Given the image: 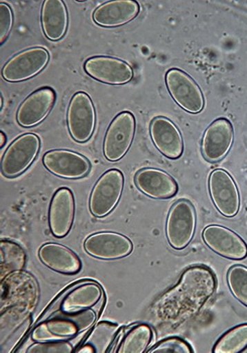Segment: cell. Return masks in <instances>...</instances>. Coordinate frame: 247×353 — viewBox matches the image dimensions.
<instances>
[{
  "instance_id": "obj_1",
  "label": "cell",
  "mask_w": 247,
  "mask_h": 353,
  "mask_svg": "<svg viewBox=\"0 0 247 353\" xmlns=\"http://www.w3.org/2000/svg\"><path fill=\"white\" fill-rule=\"evenodd\" d=\"M215 289L213 272L205 267L190 268L184 272L178 285L155 304V318L163 325H180L198 313Z\"/></svg>"
},
{
  "instance_id": "obj_2",
  "label": "cell",
  "mask_w": 247,
  "mask_h": 353,
  "mask_svg": "<svg viewBox=\"0 0 247 353\" xmlns=\"http://www.w3.org/2000/svg\"><path fill=\"white\" fill-rule=\"evenodd\" d=\"M96 318L97 315L92 309L78 312H61L41 322L32 331V337L38 342L66 341L93 326Z\"/></svg>"
},
{
  "instance_id": "obj_3",
  "label": "cell",
  "mask_w": 247,
  "mask_h": 353,
  "mask_svg": "<svg viewBox=\"0 0 247 353\" xmlns=\"http://www.w3.org/2000/svg\"><path fill=\"white\" fill-rule=\"evenodd\" d=\"M196 211L191 202L180 200L172 205L167 219L166 234L174 250H183L193 239L196 230Z\"/></svg>"
},
{
  "instance_id": "obj_4",
  "label": "cell",
  "mask_w": 247,
  "mask_h": 353,
  "mask_svg": "<svg viewBox=\"0 0 247 353\" xmlns=\"http://www.w3.org/2000/svg\"><path fill=\"white\" fill-rule=\"evenodd\" d=\"M103 298V290L99 285L91 281L80 282L72 285L55 301L41 320L48 319L52 313L78 312L93 308Z\"/></svg>"
},
{
  "instance_id": "obj_5",
  "label": "cell",
  "mask_w": 247,
  "mask_h": 353,
  "mask_svg": "<svg viewBox=\"0 0 247 353\" xmlns=\"http://www.w3.org/2000/svg\"><path fill=\"white\" fill-rule=\"evenodd\" d=\"M135 134V119L132 113H119L107 128L103 141V154L109 162L121 160L132 145Z\"/></svg>"
},
{
  "instance_id": "obj_6",
  "label": "cell",
  "mask_w": 247,
  "mask_h": 353,
  "mask_svg": "<svg viewBox=\"0 0 247 353\" xmlns=\"http://www.w3.org/2000/svg\"><path fill=\"white\" fill-rule=\"evenodd\" d=\"M124 176L119 170L113 169L105 172L92 190V214L98 218L108 215L117 207L124 192Z\"/></svg>"
},
{
  "instance_id": "obj_7",
  "label": "cell",
  "mask_w": 247,
  "mask_h": 353,
  "mask_svg": "<svg viewBox=\"0 0 247 353\" xmlns=\"http://www.w3.org/2000/svg\"><path fill=\"white\" fill-rule=\"evenodd\" d=\"M41 141L34 134L17 137L2 157L1 171L4 176L13 178L21 175L38 156Z\"/></svg>"
},
{
  "instance_id": "obj_8",
  "label": "cell",
  "mask_w": 247,
  "mask_h": 353,
  "mask_svg": "<svg viewBox=\"0 0 247 353\" xmlns=\"http://www.w3.org/2000/svg\"><path fill=\"white\" fill-rule=\"evenodd\" d=\"M166 85L172 99L184 110L197 114L204 108V96L200 87L182 70L168 71Z\"/></svg>"
},
{
  "instance_id": "obj_9",
  "label": "cell",
  "mask_w": 247,
  "mask_h": 353,
  "mask_svg": "<svg viewBox=\"0 0 247 353\" xmlns=\"http://www.w3.org/2000/svg\"><path fill=\"white\" fill-rule=\"evenodd\" d=\"M49 60L50 54L45 48L25 50L4 65L2 77L8 82L26 81L43 71Z\"/></svg>"
},
{
  "instance_id": "obj_10",
  "label": "cell",
  "mask_w": 247,
  "mask_h": 353,
  "mask_svg": "<svg viewBox=\"0 0 247 353\" xmlns=\"http://www.w3.org/2000/svg\"><path fill=\"white\" fill-rule=\"evenodd\" d=\"M68 128L70 134L78 143L90 139L95 130L96 114L90 96L78 92L73 96L68 109Z\"/></svg>"
},
{
  "instance_id": "obj_11",
  "label": "cell",
  "mask_w": 247,
  "mask_h": 353,
  "mask_svg": "<svg viewBox=\"0 0 247 353\" xmlns=\"http://www.w3.org/2000/svg\"><path fill=\"white\" fill-rule=\"evenodd\" d=\"M209 192L217 210L225 217H235L240 208V196L233 176L216 169L209 176Z\"/></svg>"
},
{
  "instance_id": "obj_12",
  "label": "cell",
  "mask_w": 247,
  "mask_h": 353,
  "mask_svg": "<svg viewBox=\"0 0 247 353\" xmlns=\"http://www.w3.org/2000/svg\"><path fill=\"white\" fill-rule=\"evenodd\" d=\"M84 248L93 258L113 261L130 256L132 243L128 237L117 232H98L85 241Z\"/></svg>"
},
{
  "instance_id": "obj_13",
  "label": "cell",
  "mask_w": 247,
  "mask_h": 353,
  "mask_svg": "<svg viewBox=\"0 0 247 353\" xmlns=\"http://www.w3.org/2000/svg\"><path fill=\"white\" fill-rule=\"evenodd\" d=\"M85 71L93 79L111 85H124L133 78L132 68L112 57H93L85 62Z\"/></svg>"
},
{
  "instance_id": "obj_14",
  "label": "cell",
  "mask_w": 247,
  "mask_h": 353,
  "mask_svg": "<svg viewBox=\"0 0 247 353\" xmlns=\"http://www.w3.org/2000/svg\"><path fill=\"white\" fill-rule=\"evenodd\" d=\"M43 165L55 176L65 179H80L89 173L90 162L82 154L66 150L48 152L43 158Z\"/></svg>"
},
{
  "instance_id": "obj_15",
  "label": "cell",
  "mask_w": 247,
  "mask_h": 353,
  "mask_svg": "<svg viewBox=\"0 0 247 353\" xmlns=\"http://www.w3.org/2000/svg\"><path fill=\"white\" fill-rule=\"evenodd\" d=\"M205 243L215 254L229 259H244L247 245L235 231L221 225H209L203 231Z\"/></svg>"
},
{
  "instance_id": "obj_16",
  "label": "cell",
  "mask_w": 247,
  "mask_h": 353,
  "mask_svg": "<svg viewBox=\"0 0 247 353\" xmlns=\"http://www.w3.org/2000/svg\"><path fill=\"white\" fill-rule=\"evenodd\" d=\"M235 132L233 124L225 119H218L210 124L202 139V152L208 162L223 160L233 145Z\"/></svg>"
},
{
  "instance_id": "obj_17",
  "label": "cell",
  "mask_w": 247,
  "mask_h": 353,
  "mask_svg": "<svg viewBox=\"0 0 247 353\" xmlns=\"http://www.w3.org/2000/svg\"><path fill=\"white\" fill-rule=\"evenodd\" d=\"M75 215V201L72 191L61 188L55 193L49 210V225L58 239L65 237L71 230Z\"/></svg>"
},
{
  "instance_id": "obj_18",
  "label": "cell",
  "mask_w": 247,
  "mask_h": 353,
  "mask_svg": "<svg viewBox=\"0 0 247 353\" xmlns=\"http://www.w3.org/2000/svg\"><path fill=\"white\" fill-rule=\"evenodd\" d=\"M56 94L51 88L39 89L26 98L19 106L17 119L23 128H32L41 123L49 115L54 106Z\"/></svg>"
},
{
  "instance_id": "obj_19",
  "label": "cell",
  "mask_w": 247,
  "mask_h": 353,
  "mask_svg": "<svg viewBox=\"0 0 247 353\" xmlns=\"http://www.w3.org/2000/svg\"><path fill=\"white\" fill-rule=\"evenodd\" d=\"M150 137L164 156L177 160L184 152L183 137L176 125L166 117H157L150 123Z\"/></svg>"
},
{
  "instance_id": "obj_20",
  "label": "cell",
  "mask_w": 247,
  "mask_h": 353,
  "mask_svg": "<svg viewBox=\"0 0 247 353\" xmlns=\"http://www.w3.org/2000/svg\"><path fill=\"white\" fill-rule=\"evenodd\" d=\"M135 181L139 190L154 199H170L178 192L176 181L166 172L154 168L137 172Z\"/></svg>"
},
{
  "instance_id": "obj_21",
  "label": "cell",
  "mask_w": 247,
  "mask_h": 353,
  "mask_svg": "<svg viewBox=\"0 0 247 353\" xmlns=\"http://www.w3.org/2000/svg\"><path fill=\"white\" fill-rule=\"evenodd\" d=\"M139 10V4L135 0H113L96 8L93 21L104 28L121 27L133 21Z\"/></svg>"
},
{
  "instance_id": "obj_22",
  "label": "cell",
  "mask_w": 247,
  "mask_h": 353,
  "mask_svg": "<svg viewBox=\"0 0 247 353\" xmlns=\"http://www.w3.org/2000/svg\"><path fill=\"white\" fill-rule=\"evenodd\" d=\"M39 256L46 267L60 274H77L82 265L75 252L58 243H47L41 246Z\"/></svg>"
},
{
  "instance_id": "obj_23",
  "label": "cell",
  "mask_w": 247,
  "mask_h": 353,
  "mask_svg": "<svg viewBox=\"0 0 247 353\" xmlns=\"http://www.w3.org/2000/svg\"><path fill=\"white\" fill-rule=\"evenodd\" d=\"M41 27L50 41H60L68 28V12L62 0H46L41 8Z\"/></svg>"
},
{
  "instance_id": "obj_24",
  "label": "cell",
  "mask_w": 247,
  "mask_h": 353,
  "mask_svg": "<svg viewBox=\"0 0 247 353\" xmlns=\"http://www.w3.org/2000/svg\"><path fill=\"white\" fill-rule=\"evenodd\" d=\"M26 256L21 245L10 241H0V272L1 279L12 272L23 271Z\"/></svg>"
},
{
  "instance_id": "obj_25",
  "label": "cell",
  "mask_w": 247,
  "mask_h": 353,
  "mask_svg": "<svg viewBox=\"0 0 247 353\" xmlns=\"http://www.w3.org/2000/svg\"><path fill=\"white\" fill-rule=\"evenodd\" d=\"M152 339V330L146 324H137L122 336L119 353H144L150 346Z\"/></svg>"
},
{
  "instance_id": "obj_26",
  "label": "cell",
  "mask_w": 247,
  "mask_h": 353,
  "mask_svg": "<svg viewBox=\"0 0 247 353\" xmlns=\"http://www.w3.org/2000/svg\"><path fill=\"white\" fill-rule=\"evenodd\" d=\"M119 327L111 322H100L94 327L90 334L85 340L84 344L91 346L94 353H105L110 352L117 339Z\"/></svg>"
},
{
  "instance_id": "obj_27",
  "label": "cell",
  "mask_w": 247,
  "mask_h": 353,
  "mask_svg": "<svg viewBox=\"0 0 247 353\" xmlns=\"http://www.w3.org/2000/svg\"><path fill=\"white\" fill-rule=\"evenodd\" d=\"M247 348V324H241L227 331L216 342L215 353H239Z\"/></svg>"
},
{
  "instance_id": "obj_28",
  "label": "cell",
  "mask_w": 247,
  "mask_h": 353,
  "mask_svg": "<svg viewBox=\"0 0 247 353\" xmlns=\"http://www.w3.org/2000/svg\"><path fill=\"white\" fill-rule=\"evenodd\" d=\"M227 281L233 296L247 307V268L240 265L231 268Z\"/></svg>"
},
{
  "instance_id": "obj_29",
  "label": "cell",
  "mask_w": 247,
  "mask_h": 353,
  "mask_svg": "<svg viewBox=\"0 0 247 353\" xmlns=\"http://www.w3.org/2000/svg\"><path fill=\"white\" fill-rule=\"evenodd\" d=\"M148 353H191L193 352L191 346L185 340L178 337L161 340L154 347L148 350Z\"/></svg>"
},
{
  "instance_id": "obj_30",
  "label": "cell",
  "mask_w": 247,
  "mask_h": 353,
  "mask_svg": "<svg viewBox=\"0 0 247 353\" xmlns=\"http://www.w3.org/2000/svg\"><path fill=\"white\" fill-rule=\"evenodd\" d=\"M73 345L68 341H46L32 344L28 353H71Z\"/></svg>"
},
{
  "instance_id": "obj_31",
  "label": "cell",
  "mask_w": 247,
  "mask_h": 353,
  "mask_svg": "<svg viewBox=\"0 0 247 353\" xmlns=\"http://www.w3.org/2000/svg\"><path fill=\"white\" fill-rule=\"evenodd\" d=\"M13 14L12 8L6 3H0V43H3L12 32Z\"/></svg>"
},
{
  "instance_id": "obj_32",
  "label": "cell",
  "mask_w": 247,
  "mask_h": 353,
  "mask_svg": "<svg viewBox=\"0 0 247 353\" xmlns=\"http://www.w3.org/2000/svg\"><path fill=\"white\" fill-rule=\"evenodd\" d=\"M0 139H1V141H0V147L3 148L6 143V134L2 132H0Z\"/></svg>"
},
{
  "instance_id": "obj_33",
  "label": "cell",
  "mask_w": 247,
  "mask_h": 353,
  "mask_svg": "<svg viewBox=\"0 0 247 353\" xmlns=\"http://www.w3.org/2000/svg\"><path fill=\"white\" fill-rule=\"evenodd\" d=\"M0 103H1L0 104V108L2 109V108H3V97H2V96L0 97Z\"/></svg>"
}]
</instances>
